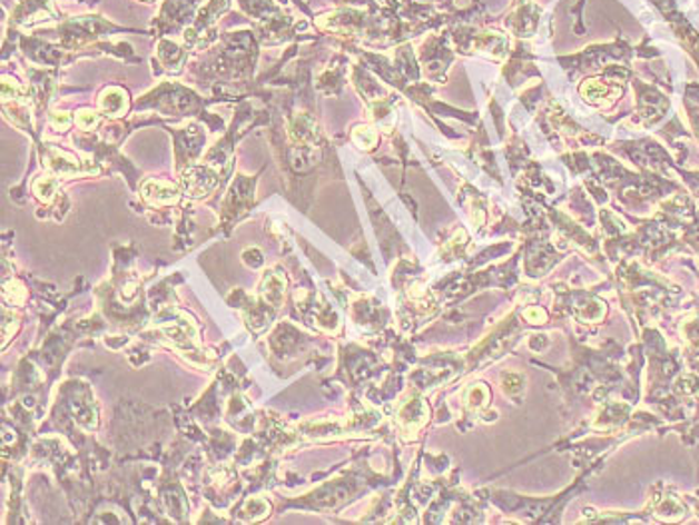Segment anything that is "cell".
Here are the masks:
<instances>
[{"instance_id": "obj_13", "label": "cell", "mask_w": 699, "mask_h": 525, "mask_svg": "<svg viewBox=\"0 0 699 525\" xmlns=\"http://www.w3.org/2000/svg\"><path fill=\"white\" fill-rule=\"evenodd\" d=\"M50 125L55 128H59V130H67L70 127V117L67 112H55L52 117H50Z\"/></svg>"}, {"instance_id": "obj_5", "label": "cell", "mask_w": 699, "mask_h": 525, "mask_svg": "<svg viewBox=\"0 0 699 525\" xmlns=\"http://www.w3.org/2000/svg\"><path fill=\"white\" fill-rule=\"evenodd\" d=\"M127 107V95L120 88H108L100 97V108L110 117H120Z\"/></svg>"}, {"instance_id": "obj_4", "label": "cell", "mask_w": 699, "mask_h": 525, "mask_svg": "<svg viewBox=\"0 0 699 525\" xmlns=\"http://www.w3.org/2000/svg\"><path fill=\"white\" fill-rule=\"evenodd\" d=\"M216 186V178L206 168H193L185 178L186 192L190 196H206Z\"/></svg>"}, {"instance_id": "obj_8", "label": "cell", "mask_w": 699, "mask_h": 525, "mask_svg": "<svg viewBox=\"0 0 699 525\" xmlns=\"http://www.w3.org/2000/svg\"><path fill=\"white\" fill-rule=\"evenodd\" d=\"M683 240L690 244L691 248L699 254V212L693 216L690 225L683 228Z\"/></svg>"}, {"instance_id": "obj_12", "label": "cell", "mask_w": 699, "mask_h": 525, "mask_svg": "<svg viewBox=\"0 0 699 525\" xmlns=\"http://www.w3.org/2000/svg\"><path fill=\"white\" fill-rule=\"evenodd\" d=\"M686 110H688V117H690L691 128H693V132H696V137L699 140V105L686 98Z\"/></svg>"}, {"instance_id": "obj_11", "label": "cell", "mask_w": 699, "mask_h": 525, "mask_svg": "<svg viewBox=\"0 0 699 525\" xmlns=\"http://www.w3.org/2000/svg\"><path fill=\"white\" fill-rule=\"evenodd\" d=\"M673 168L680 172L681 178H683V182L690 186L691 192L699 200V170L698 172H688V170H681L678 166L673 165Z\"/></svg>"}, {"instance_id": "obj_3", "label": "cell", "mask_w": 699, "mask_h": 525, "mask_svg": "<svg viewBox=\"0 0 699 525\" xmlns=\"http://www.w3.org/2000/svg\"><path fill=\"white\" fill-rule=\"evenodd\" d=\"M142 196L146 202L152 206L175 205L178 200V190L170 182H160V180H150L142 188Z\"/></svg>"}, {"instance_id": "obj_1", "label": "cell", "mask_w": 699, "mask_h": 525, "mask_svg": "<svg viewBox=\"0 0 699 525\" xmlns=\"http://www.w3.org/2000/svg\"><path fill=\"white\" fill-rule=\"evenodd\" d=\"M651 4L660 10L661 17L668 22L676 39L680 40L681 47L690 52L691 59L698 62L699 67V32L690 24V20L683 17L676 0H651Z\"/></svg>"}, {"instance_id": "obj_6", "label": "cell", "mask_w": 699, "mask_h": 525, "mask_svg": "<svg viewBox=\"0 0 699 525\" xmlns=\"http://www.w3.org/2000/svg\"><path fill=\"white\" fill-rule=\"evenodd\" d=\"M49 166L60 176H75L80 172V162L77 158L59 150H50Z\"/></svg>"}, {"instance_id": "obj_2", "label": "cell", "mask_w": 699, "mask_h": 525, "mask_svg": "<svg viewBox=\"0 0 699 525\" xmlns=\"http://www.w3.org/2000/svg\"><path fill=\"white\" fill-rule=\"evenodd\" d=\"M633 88L638 92V118L643 127L658 125L661 118L670 110V98L663 97L656 87H650L641 80H633Z\"/></svg>"}, {"instance_id": "obj_9", "label": "cell", "mask_w": 699, "mask_h": 525, "mask_svg": "<svg viewBox=\"0 0 699 525\" xmlns=\"http://www.w3.org/2000/svg\"><path fill=\"white\" fill-rule=\"evenodd\" d=\"M354 140L360 147L372 148L376 145V132L368 127H358L354 130Z\"/></svg>"}, {"instance_id": "obj_7", "label": "cell", "mask_w": 699, "mask_h": 525, "mask_svg": "<svg viewBox=\"0 0 699 525\" xmlns=\"http://www.w3.org/2000/svg\"><path fill=\"white\" fill-rule=\"evenodd\" d=\"M57 192V180L50 178V176H42L37 182H35V195L39 196L40 200L50 202L52 196Z\"/></svg>"}, {"instance_id": "obj_10", "label": "cell", "mask_w": 699, "mask_h": 525, "mask_svg": "<svg viewBox=\"0 0 699 525\" xmlns=\"http://www.w3.org/2000/svg\"><path fill=\"white\" fill-rule=\"evenodd\" d=\"M77 125L78 127L82 128V130H90V128L97 127V112H92V110H80L77 117Z\"/></svg>"}]
</instances>
